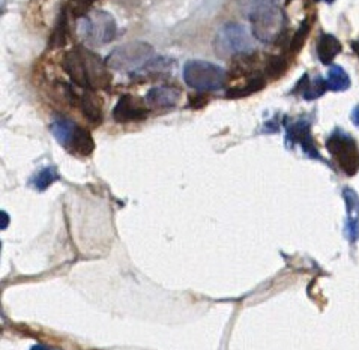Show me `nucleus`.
<instances>
[{
    "label": "nucleus",
    "mask_w": 359,
    "mask_h": 350,
    "mask_svg": "<svg viewBox=\"0 0 359 350\" xmlns=\"http://www.w3.org/2000/svg\"><path fill=\"white\" fill-rule=\"evenodd\" d=\"M62 67L69 76L71 81L83 89H107L113 81L107 62L101 60L98 55H95L86 47L80 46L68 51L63 58Z\"/></svg>",
    "instance_id": "1"
},
{
    "label": "nucleus",
    "mask_w": 359,
    "mask_h": 350,
    "mask_svg": "<svg viewBox=\"0 0 359 350\" xmlns=\"http://www.w3.org/2000/svg\"><path fill=\"white\" fill-rule=\"evenodd\" d=\"M107 65L113 69L135 74H155L164 68V59L146 42H130L110 53Z\"/></svg>",
    "instance_id": "2"
},
{
    "label": "nucleus",
    "mask_w": 359,
    "mask_h": 350,
    "mask_svg": "<svg viewBox=\"0 0 359 350\" xmlns=\"http://www.w3.org/2000/svg\"><path fill=\"white\" fill-rule=\"evenodd\" d=\"M250 13L251 34L265 44H278L287 30V18L283 9L273 2L259 0Z\"/></svg>",
    "instance_id": "3"
},
{
    "label": "nucleus",
    "mask_w": 359,
    "mask_h": 350,
    "mask_svg": "<svg viewBox=\"0 0 359 350\" xmlns=\"http://www.w3.org/2000/svg\"><path fill=\"white\" fill-rule=\"evenodd\" d=\"M79 32L86 44L92 47H100L110 44L118 35V25L114 17L102 9L89 11L86 15H83Z\"/></svg>",
    "instance_id": "4"
},
{
    "label": "nucleus",
    "mask_w": 359,
    "mask_h": 350,
    "mask_svg": "<svg viewBox=\"0 0 359 350\" xmlns=\"http://www.w3.org/2000/svg\"><path fill=\"white\" fill-rule=\"evenodd\" d=\"M184 80L189 88L200 92H212L224 88L227 72L208 60H188L184 67Z\"/></svg>",
    "instance_id": "5"
},
{
    "label": "nucleus",
    "mask_w": 359,
    "mask_h": 350,
    "mask_svg": "<svg viewBox=\"0 0 359 350\" xmlns=\"http://www.w3.org/2000/svg\"><path fill=\"white\" fill-rule=\"evenodd\" d=\"M212 46L215 55L223 59H233L242 53L255 51L250 32L236 23H229L221 27L214 38Z\"/></svg>",
    "instance_id": "6"
},
{
    "label": "nucleus",
    "mask_w": 359,
    "mask_h": 350,
    "mask_svg": "<svg viewBox=\"0 0 359 350\" xmlns=\"http://www.w3.org/2000/svg\"><path fill=\"white\" fill-rule=\"evenodd\" d=\"M51 133L55 139L71 154L88 156L95 149V142L88 130L69 119H57L51 125Z\"/></svg>",
    "instance_id": "7"
},
{
    "label": "nucleus",
    "mask_w": 359,
    "mask_h": 350,
    "mask_svg": "<svg viewBox=\"0 0 359 350\" xmlns=\"http://www.w3.org/2000/svg\"><path fill=\"white\" fill-rule=\"evenodd\" d=\"M326 149L346 175H355L359 168V149L356 142L344 131H334L326 140Z\"/></svg>",
    "instance_id": "8"
},
{
    "label": "nucleus",
    "mask_w": 359,
    "mask_h": 350,
    "mask_svg": "<svg viewBox=\"0 0 359 350\" xmlns=\"http://www.w3.org/2000/svg\"><path fill=\"white\" fill-rule=\"evenodd\" d=\"M146 101L134 95H123L119 98L118 104L114 105L113 118L116 122L126 123V122H142L149 114Z\"/></svg>",
    "instance_id": "9"
},
{
    "label": "nucleus",
    "mask_w": 359,
    "mask_h": 350,
    "mask_svg": "<svg viewBox=\"0 0 359 350\" xmlns=\"http://www.w3.org/2000/svg\"><path fill=\"white\" fill-rule=\"evenodd\" d=\"M287 140L292 144H301L305 154H309L313 158H319V152L316 151L314 142L311 139L310 123L305 121H298L287 126Z\"/></svg>",
    "instance_id": "10"
},
{
    "label": "nucleus",
    "mask_w": 359,
    "mask_h": 350,
    "mask_svg": "<svg viewBox=\"0 0 359 350\" xmlns=\"http://www.w3.org/2000/svg\"><path fill=\"white\" fill-rule=\"evenodd\" d=\"M181 89L175 86H155L146 95V102L154 109H168L177 104Z\"/></svg>",
    "instance_id": "11"
},
{
    "label": "nucleus",
    "mask_w": 359,
    "mask_h": 350,
    "mask_svg": "<svg viewBox=\"0 0 359 350\" xmlns=\"http://www.w3.org/2000/svg\"><path fill=\"white\" fill-rule=\"evenodd\" d=\"M79 104L83 116L90 123L100 125L102 122V102L98 98V95H95L92 90L84 89V92L79 95Z\"/></svg>",
    "instance_id": "12"
},
{
    "label": "nucleus",
    "mask_w": 359,
    "mask_h": 350,
    "mask_svg": "<svg viewBox=\"0 0 359 350\" xmlns=\"http://www.w3.org/2000/svg\"><path fill=\"white\" fill-rule=\"evenodd\" d=\"M328 90V84H326V80L322 77H310L309 74H304L302 79L298 81L297 88H294V93H299L304 100L311 101V100H318L322 95Z\"/></svg>",
    "instance_id": "13"
},
{
    "label": "nucleus",
    "mask_w": 359,
    "mask_h": 350,
    "mask_svg": "<svg viewBox=\"0 0 359 350\" xmlns=\"http://www.w3.org/2000/svg\"><path fill=\"white\" fill-rule=\"evenodd\" d=\"M343 50L339 38L330 34H322L318 39V58L323 65H331L332 60L340 55Z\"/></svg>",
    "instance_id": "14"
},
{
    "label": "nucleus",
    "mask_w": 359,
    "mask_h": 350,
    "mask_svg": "<svg viewBox=\"0 0 359 350\" xmlns=\"http://www.w3.org/2000/svg\"><path fill=\"white\" fill-rule=\"evenodd\" d=\"M265 86H266V81L262 76L251 77L247 83L241 84V86L230 88L226 92V97L227 98H245V97H250L251 93H257L259 90L265 89Z\"/></svg>",
    "instance_id": "15"
},
{
    "label": "nucleus",
    "mask_w": 359,
    "mask_h": 350,
    "mask_svg": "<svg viewBox=\"0 0 359 350\" xmlns=\"http://www.w3.org/2000/svg\"><path fill=\"white\" fill-rule=\"evenodd\" d=\"M326 84H328V89L332 92H344L351 88V77L349 74L344 71V68L339 65H332L328 71Z\"/></svg>",
    "instance_id": "16"
},
{
    "label": "nucleus",
    "mask_w": 359,
    "mask_h": 350,
    "mask_svg": "<svg viewBox=\"0 0 359 350\" xmlns=\"http://www.w3.org/2000/svg\"><path fill=\"white\" fill-rule=\"evenodd\" d=\"M68 13L67 9L60 11V15L57 18V23L55 30H53L50 38V48H62L68 41Z\"/></svg>",
    "instance_id": "17"
},
{
    "label": "nucleus",
    "mask_w": 359,
    "mask_h": 350,
    "mask_svg": "<svg viewBox=\"0 0 359 350\" xmlns=\"http://www.w3.org/2000/svg\"><path fill=\"white\" fill-rule=\"evenodd\" d=\"M59 179V175L56 172L55 167H44L41 172L36 173V176L34 177V185L39 189L44 191L47 189L55 180Z\"/></svg>",
    "instance_id": "18"
},
{
    "label": "nucleus",
    "mask_w": 359,
    "mask_h": 350,
    "mask_svg": "<svg viewBox=\"0 0 359 350\" xmlns=\"http://www.w3.org/2000/svg\"><path fill=\"white\" fill-rule=\"evenodd\" d=\"M287 69V59L283 56H269L266 60L265 71L269 77L280 79Z\"/></svg>",
    "instance_id": "19"
},
{
    "label": "nucleus",
    "mask_w": 359,
    "mask_h": 350,
    "mask_svg": "<svg viewBox=\"0 0 359 350\" xmlns=\"http://www.w3.org/2000/svg\"><path fill=\"white\" fill-rule=\"evenodd\" d=\"M310 30H311V21L309 18H305L301 23L299 29L297 30V34L293 35V38L290 41V50L292 51H299L302 48L304 42L307 41Z\"/></svg>",
    "instance_id": "20"
},
{
    "label": "nucleus",
    "mask_w": 359,
    "mask_h": 350,
    "mask_svg": "<svg viewBox=\"0 0 359 350\" xmlns=\"http://www.w3.org/2000/svg\"><path fill=\"white\" fill-rule=\"evenodd\" d=\"M95 2H98V0H69L72 14L86 15Z\"/></svg>",
    "instance_id": "21"
},
{
    "label": "nucleus",
    "mask_w": 359,
    "mask_h": 350,
    "mask_svg": "<svg viewBox=\"0 0 359 350\" xmlns=\"http://www.w3.org/2000/svg\"><path fill=\"white\" fill-rule=\"evenodd\" d=\"M206 104H208L206 95H193V97H189V105H191L193 109H203Z\"/></svg>",
    "instance_id": "22"
},
{
    "label": "nucleus",
    "mask_w": 359,
    "mask_h": 350,
    "mask_svg": "<svg viewBox=\"0 0 359 350\" xmlns=\"http://www.w3.org/2000/svg\"><path fill=\"white\" fill-rule=\"evenodd\" d=\"M352 121L356 126H359V105H356V107L352 112Z\"/></svg>",
    "instance_id": "23"
},
{
    "label": "nucleus",
    "mask_w": 359,
    "mask_h": 350,
    "mask_svg": "<svg viewBox=\"0 0 359 350\" xmlns=\"http://www.w3.org/2000/svg\"><path fill=\"white\" fill-rule=\"evenodd\" d=\"M352 50L355 51V55L359 58V39H356V41L352 42Z\"/></svg>",
    "instance_id": "24"
},
{
    "label": "nucleus",
    "mask_w": 359,
    "mask_h": 350,
    "mask_svg": "<svg viewBox=\"0 0 359 350\" xmlns=\"http://www.w3.org/2000/svg\"><path fill=\"white\" fill-rule=\"evenodd\" d=\"M30 350H55V349H51V347H47V346H42V344H36V346H34V347H32Z\"/></svg>",
    "instance_id": "25"
},
{
    "label": "nucleus",
    "mask_w": 359,
    "mask_h": 350,
    "mask_svg": "<svg viewBox=\"0 0 359 350\" xmlns=\"http://www.w3.org/2000/svg\"><path fill=\"white\" fill-rule=\"evenodd\" d=\"M6 227V214L4 212V224H2V229H5Z\"/></svg>",
    "instance_id": "26"
},
{
    "label": "nucleus",
    "mask_w": 359,
    "mask_h": 350,
    "mask_svg": "<svg viewBox=\"0 0 359 350\" xmlns=\"http://www.w3.org/2000/svg\"><path fill=\"white\" fill-rule=\"evenodd\" d=\"M325 2H326V4H334L335 0H325Z\"/></svg>",
    "instance_id": "27"
},
{
    "label": "nucleus",
    "mask_w": 359,
    "mask_h": 350,
    "mask_svg": "<svg viewBox=\"0 0 359 350\" xmlns=\"http://www.w3.org/2000/svg\"><path fill=\"white\" fill-rule=\"evenodd\" d=\"M265 2H273V4H277L278 0H265Z\"/></svg>",
    "instance_id": "28"
},
{
    "label": "nucleus",
    "mask_w": 359,
    "mask_h": 350,
    "mask_svg": "<svg viewBox=\"0 0 359 350\" xmlns=\"http://www.w3.org/2000/svg\"><path fill=\"white\" fill-rule=\"evenodd\" d=\"M314 2H319V0H314Z\"/></svg>",
    "instance_id": "29"
}]
</instances>
